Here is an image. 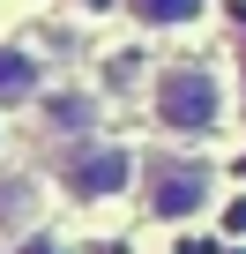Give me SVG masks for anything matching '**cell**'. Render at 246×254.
Returning <instances> with one entry per match:
<instances>
[{"mask_svg": "<svg viewBox=\"0 0 246 254\" xmlns=\"http://www.w3.org/2000/svg\"><path fill=\"white\" fill-rule=\"evenodd\" d=\"M149 105H157V120L172 127V135H209V127L224 120V82H216L209 67H194V60H172V67L157 75Z\"/></svg>", "mask_w": 246, "mask_h": 254, "instance_id": "6da1fadb", "label": "cell"}, {"mask_svg": "<svg viewBox=\"0 0 246 254\" xmlns=\"http://www.w3.org/2000/svg\"><path fill=\"white\" fill-rule=\"evenodd\" d=\"M209 194H216V172H209L201 157H149V172H142V202H149V217H164V224L209 209Z\"/></svg>", "mask_w": 246, "mask_h": 254, "instance_id": "7a4b0ae2", "label": "cell"}, {"mask_svg": "<svg viewBox=\"0 0 246 254\" xmlns=\"http://www.w3.org/2000/svg\"><path fill=\"white\" fill-rule=\"evenodd\" d=\"M127 180H135V157L119 150V142H82V150L60 157V187H67V202H112Z\"/></svg>", "mask_w": 246, "mask_h": 254, "instance_id": "3957f363", "label": "cell"}, {"mask_svg": "<svg viewBox=\"0 0 246 254\" xmlns=\"http://www.w3.org/2000/svg\"><path fill=\"white\" fill-rule=\"evenodd\" d=\"M38 90H45V67L23 45H0V105H30Z\"/></svg>", "mask_w": 246, "mask_h": 254, "instance_id": "277c9868", "label": "cell"}, {"mask_svg": "<svg viewBox=\"0 0 246 254\" xmlns=\"http://www.w3.org/2000/svg\"><path fill=\"white\" fill-rule=\"evenodd\" d=\"M142 30H187V23H201V8L209 0H119Z\"/></svg>", "mask_w": 246, "mask_h": 254, "instance_id": "5b68a950", "label": "cell"}, {"mask_svg": "<svg viewBox=\"0 0 246 254\" xmlns=\"http://www.w3.org/2000/svg\"><path fill=\"white\" fill-rule=\"evenodd\" d=\"M82 112H90L82 97H52V105H45V127H60V135H75V127H82Z\"/></svg>", "mask_w": 246, "mask_h": 254, "instance_id": "8992f818", "label": "cell"}, {"mask_svg": "<svg viewBox=\"0 0 246 254\" xmlns=\"http://www.w3.org/2000/svg\"><path fill=\"white\" fill-rule=\"evenodd\" d=\"M15 254H67V247H60V239H52V232H30V239H23V247H15Z\"/></svg>", "mask_w": 246, "mask_h": 254, "instance_id": "52a82bcc", "label": "cell"}]
</instances>
